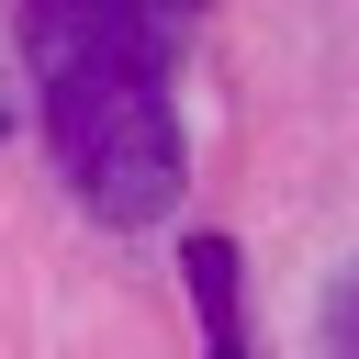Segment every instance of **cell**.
Wrapping results in <instances>:
<instances>
[{"instance_id": "obj_2", "label": "cell", "mask_w": 359, "mask_h": 359, "mask_svg": "<svg viewBox=\"0 0 359 359\" xmlns=\"http://www.w3.org/2000/svg\"><path fill=\"white\" fill-rule=\"evenodd\" d=\"M191 269V303H202V359H247V303H236V247L224 236H191L180 247Z\"/></svg>"}, {"instance_id": "obj_3", "label": "cell", "mask_w": 359, "mask_h": 359, "mask_svg": "<svg viewBox=\"0 0 359 359\" xmlns=\"http://www.w3.org/2000/svg\"><path fill=\"white\" fill-rule=\"evenodd\" d=\"M337 337H348V359H359V292H337Z\"/></svg>"}, {"instance_id": "obj_1", "label": "cell", "mask_w": 359, "mask_h": 359, "mask_svg": "<svg viewBox=\"0 0 359 359\" xmlns=\"http://www.w3.org/2000/svg\"><path fill=\"white\" fill-rule=\"evenodd\" d=\"M168 11L191 0H22V67L45 101V146L101 224H157L180 202Z\"/></svg>"}]
</instances>
